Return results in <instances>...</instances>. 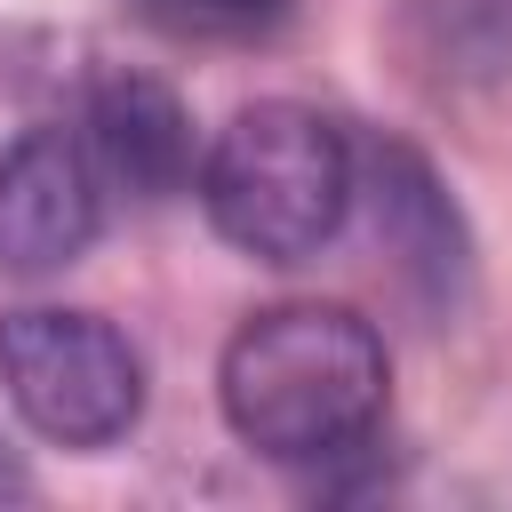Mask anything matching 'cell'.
Segmentation results:
<instances>
[{"instance_id":"ba28073f","label":"cell","mask_w":512,"mask_h":512,"mask_svg":"<svg viewBox=\"0 0 512 512\" xmlns=\"http://www.w3.org/2000/svg\"><path fill=\"white\" fill-rule=\"evenodd\" d=\"M16 488H24V480H16V472H8V464H0V496H16Z\"/></svg>"},{"instance_id":"7a4b0ae2","label":"cell","mask_w":512,"mask_h":512,"mask_svg":"<svg viewBox=\"0 0 512 512\" xmlns=\"http://www.w3.org/2000/svg\"><path fill=\"white\" fill-rule=\"evenodd\" d=\"M192 192L224 248L256 264H304L344 232L360 200V152L344 120H328L320 104L256 96L208 136Z\"/></svg>"},{"instance_id":"277c9868","label":"cell","mask_w":512,"mask_h":512,"mask_svg":"<svg viewBox=\"0 0 512 512\" xmlns=\"http://www.w3.org/2000/svg\"><path fill=\"white\" fill-rule=\"evenodd\" d=\"M360 192H368V216H376V240L400 272V288L424 304V312H456L472 296V224L464 208L448 200L440 168L408 144V136H384L368 144L360 160Z\"/></svg>"},{"instance_id":"8992f818","label":"cell","mask_w":512,"mask_h":512,"mask_svg":"<svg viewBox=\"0 0 512 512\" xmlns=\"http://www.w3.org/2000/svg\"><path fill=\"white\" fill-rule=\"evenodd\" d=\"M80 144L96 160V176L112 192H136V200H168L200 176V144H192V112L168 80L152 72H104L88 88V112H80Z\"/></svg>"},{"instance_id":"5b68a950","label":"cell","mask_w":512,"mask_h":512,"mask_svg":"<svg viewBox=\"0 0 512 512\" xmlns=\"http://www.w3.org/2000/svg\"><path fill=\"white\" fill-rule=\"evenodd\" d=\"M104 224V176L72 128H24L0 152V272H64Z\"/></svg>"},{"instance_id":"6da1fadb","label":"cell","mask_w":512,"mask_h":512,"mask_svg":"<svg viewBox=\"0 0 512 512\" xmlns=\"http://www.w3.org/2000/svg\"><path fill=\"white\" fill-rule=\"evenodd\" d=\"M392 400V352L352 304H264L216 352V408L264 464H336L368 448Z\"/></svg>"},{"instance_id":"3957f363","label":"cell","mask_w":512,"mask_h":512,"mask_svg":"<svg viewBox=\"0 0 512 512\" xmlns=\"http://www.w3.org/2000/svg\"><path fill=\"white\" fill-rule=\"evenodd\" d=\"M0 392L48 448H112L144 416V352L80 304L0 312Z\"/></svg>"},{"instance_id":"52a82bcc","label":"cell","mask_w":512,"mask_h":512,"mask_svg":"<svg viewBox=\"0 0 512 512\" xmlns=\"http://www.w3.org/2000/svg\"><path fill=\"white\" fill-rule=\"evenodd\" d=\"M152 8L176 24H200V32H256V24L288 16V0H152Z\"/></svg>"}]
</instances>
